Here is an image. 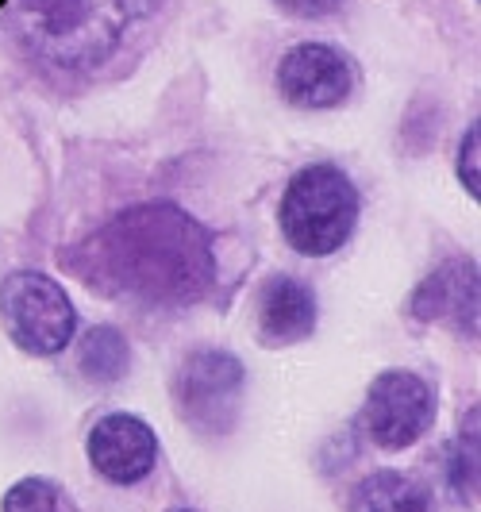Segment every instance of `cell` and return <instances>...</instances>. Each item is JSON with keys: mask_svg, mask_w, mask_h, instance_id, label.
<instances>
[{"mask_svg": "<svg viewBox=\"0 0 481 512\" xmlns=\"http://www.w3.org/2000/svg\"><path fill=\"white\" fill-rule=\"evenodd\" d=\"M85 451L101 478L116 482V486H135L158 462V436L151 432L147 420H139L131 412H112L93 424Z\"/></svg>", "mask_w": 481, "mask_h": 512, "instance_id": "obj_9", "label": "cell"}, {"mask_svg": "<svg viewBox=\"0 0 481 512\" xmlns=\"http://www.w3.org/2000/svg\"><path fill=\"white\" fill-rule=\"evenodd\" d=\"M174 512H189V509H174Z\"/></svg>", "mask_w": 481, "mask_h": 512, "instance_id": "obj_18", "label": "cell"}, {"mask_svg": "<svg viewBox=\"0 0 481 512\" xmlns=\"http://www.w3.org/2000/svg\"><path fill=\"white\" fill-rule=\"evenodd\" d=\"M127 362H131L127 339H124V332L112 328V324L89 328V335H85L81 347H77V366H81V374L97 385L120 382L127 374Z\"/></svg>", "mask_w": 481, "mask_h": 512, "instance_id": "obj_12", "label": "cell"}, {"mask_svg": "<svg viewBox=\"0 0 481 512\" xmlns=\"http://www.w3.org/2000/svg\"><path fill=\"white\" fill-rule=\"evenodd\" d=\"M351 512H428V493L401 470H374L351 493Z\"/></svg>", "mask_w": 481, "mask_h": 512, "instance_id": "obj_11", "label": "cell"}, {"mask_svg": "<svg viewBox=\"0 0 481 512\" xmlns=\"http://www.w3.org/2000/svg\"><path fill=\"white\" fill-rule=\"evenodd\" d=\"M278 8L285 16H297V20H324V16H335L343 8V0H278Z\"/></svg>", "mask_w": 481, "mask_h": 512, "instance_id": "obj_16", "label": "cell"}, {"mask_svg": "<svg viewBox=\"0 0 481 512\" xmlns=\"http://www.w3.org/2000/svg\"><path fill=\"white\" fill-rule=\"evenodd\" d=\"M0 324L27 355H58L77 332V308L51 274L16 270L0 282Z\"/></svg>", "mask_w": 481, "mask_h": 512, "instance_id": "obj_4", "label": "cell"}, {"mask_svg": "<svg viewBox=\"0 0 481 512\" xmlns=\"http://www.w3.org/2000/svg\"><path fill=\"white\" fill-rule=\"evenodd\" d=\"M478 308L481 282L474 258H447L416 285V293L408 301V312L420 324H447L466 339L478 335Z\"/></svg>", "mask_w": 481, "mask_h": 512, "instance_id": "obj_8", "label": "cell"}, {"mask_svg": "<svg viewBox=\"0 0 481 512\" xmlns=\"http://www.w3.org/2000/svg\"><path fill=\"white\" fill-rule=\"evenodd\" d=\"M274 85L293 108H335L351 97L355 89V70L347 54L328 47V43H297L293 51L281 54Z\"/></svg>", "mask_w": 481, "mask_h": 512, "instance_id": "obj_7", "label": "cell"}, {"mask_svg": "<svg viewBox=\"0 0 481 512\" xmlns=\"http://www.w3.org/2000/svg\"><path fill=\"white\" fill-rule=\"evenodd\" d=\"M435 420V393L412 370H385L370 382L362 405V432L378 443L381 451H405L424 436Z\"/></svg>", "mask_w": 481, "mask_h": 512, "instance_id": "obj_5", "label": "cell"}, {"mask_svg": "<svg viewBox=\"0 0 481 512\" xmlns=\"http://www.w3.org/2000/svg\"><path fill=\"white\" fill-rule=\"evenodd\" d=\"M0 512H77V505L66 497V489L47 478H24L4 493Z\"/></svg>", "mask_w": 481, "mask_h": 512, "instance_id": "obj_14", "label": "cell"}, {"mask_svg": "<svg viewBox=\"0 0 481 512\" xmlns=\"http://www.w3.org/2000/svg\"><path fill=\"white\" fill-rule=\"evenodd\" d=\"M0 12H4V0H0Z\"/></svg>", "mask_w": 481, "mask_h": 512, "instance_id": "obj_17", "label": "cell"}, {"mask_svg": "<svg viewBox=\"0 0 481 512\" xmlns=\"http://www.w3.org/2000/svg\"><path fill=\"white\" fill-rule=\"evenodd\" d=\"M243 362L228 351H193L178 378V405L181 416L201 428V432H228L239 416V397H243Z\"/></svg>", "mask_w": 481, "mask_h": 512, "instance_id": "obj_6", "label": "cell"}, {"mask_svg": "<svg viewBox=\"0 0 481 512\" xmlns=\"http://www.w3.org/2000/svg\"><path fill=\"white\" fill-rule=\"evenodd\" d=\"M62 266L104 297L147 308L197 305L216 282L212 235L170 201L116 212L89 239L62 251Z\"/></svg>", "mask_w": 481, "mask_h": 512, "instance_id": "obj_1", "label": "cell"}, {"mask_svg": "<svg viewBox=\"0 0 481 512\" xmlns=\"http://www.w3.org/2000/svg\"><path fill=\"white\" fill-rule=\"evenodd\" d=\"M166 0H4L16 47L58 77H97L124 62Z\"/></svg>", "mask_w": 481, "mask_h": 512, "instance_id": "obj_2", "label": "cell"}, {"mask_svg": "<svg viewBox=\"0 0 481 512\" xmlns=\"http://www.w3.org/2000/svg\"><path fill=\"white\" fill-rule=\"evenodd\" d=\"M258 332L262 343L285 347V343H301L316 332V293L297 278H270L258 301Z\"/></svg>", "mask_w": 481, "mask_h": 512, "instance_id": "obj_10", "label": "cell"}, {"mask_svg": "<svg viewBox=\"0 0 481 512\" xmlns=\"http://www.w3.org/2000/svg\"><path fill=\"white\" fill-rule=\"evenodd\" d=\"M447 470H451V486H455L458 501L478 509V409H470V416L462 420Z\"/></svg>", "mask_w": 481, "mask_h": 512, "instance_id": "obj_13", "label": "cell"}, {"mask_svg": "<svg viewBox=\"0 0 481 512\" xmlns=\"http://www.w3.org/2000/svg\"><path fill=\"white\" fill-rule=\"evenodd\" d=\"M478 143H481V128L478 124H470L466 131V139H462V147H458V181L466 185V193L478 201L481 197V178H478Z\"/></svg>", "mask_w": 481, "mask_h": 512, "instance_id": "obj_15", "label": "cell"}, {"mask_svg": "<svg viewBox=\"0 0 481 512\" xmlns=\"http://www.w3.org/2000/svg\"><path fill=\"white\" fill-rule=\"evenodd\" d=\"M281 235L304 258L335 255L358 224V189L339 166L312 162L285 185L281 197Z\"/></svg>", "mask_w": 481, "mask_h": 512, "instance_id": "obj_3", "label": "cell"}]
</instances>
